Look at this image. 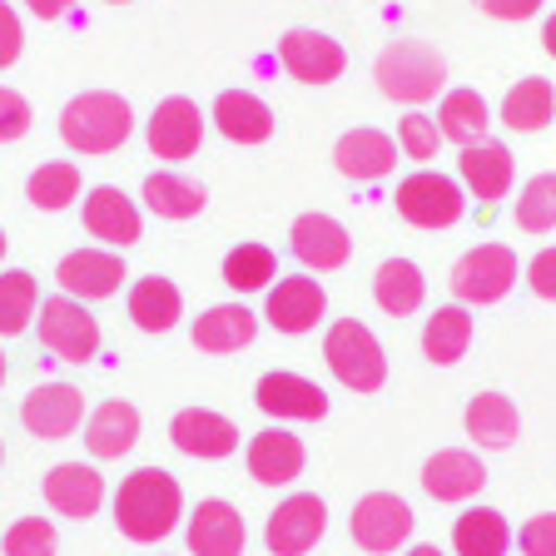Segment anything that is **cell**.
Segmentation results:
<instances>
[{
  "instance_id": "obj_16",
  "label": "cell",
  "mask_w": 556,
  "mask_h": 556,
  "mask_svg": "<svg viewBox=\"0 0 556 556\" xmlns=\"http://www.w3.org/2000/svg\"><path fill=\"white\" fill-rule=\"evenodd\" d=\"M185 542L189 556H243L249 546V527H243L239 507L224 497H204L185 517Z\"/></svg>"
},
{
  "instance_id": "obj_18",
  "label": "cell",
  "mask_w": 556,
  "mask_h": 556,
  "mask_svg": "<svg viewBox=\"0 0 556 556\" xmlns=\"http://www.w3.org/2000/svg\"><path fill=\"white\" fill-rule=\"evenodd\" d=\"M289 249L308 274H333V268H343L348 258H353V239H348V229L333 219V214H318V208L293 219Z\"/></svg>"
},
{
  "instance_id": "obj_40",
  "label": "cell",
  "mask_w": 556,
  "mask_h": 556,
  "mask_svg": "<svg viewBox=\"0 0 556 556\" xmlns=\"http://www.w3.org/2000/svg\"><path fill=\"white\" fill-rule=\"evenodd\" d=\"M442 144H447V139H442V129H438V119H432V115L407 110V115L397 119V150H403L407 160H417L422 169H428V164L442 154Z\"/></svg>"
},
{
  "instance_id": "obj_8",
  "label": "cell",
  "mask_w": 556,
  "mask_h": 556,
  "mask_svg": "<svg viewBox=\"0 0 556 556\" xmlns=\"http://www.w3.org/2000/svg\"><path fill=\"white\" fill-rule=\"evenodd\" d=\"M40 343H46L60 363H75V368L94 363V353H100V324H94L90 303L65 299V293L40 303Z\"/></svg>"
},
{
  "instance_id": "obj_15",
  "label": "cell",
  "mask_w": 556,
  "mask_h": 556,
  "mask_svg": "<svg viewBox=\"0 0 556 556\" xmlns=\"http://www.w3.org/2000/svg\"><path fill=\"white\" fill-rule=\"evenodd\" d=\"M169 442L194 463H219L239 452V428H233V417L214 413V407H179L169 417Z\"/></svg>"
},
{
  "instance_id": "obj_41",
  "label": "cell",
  "mask_w": 556,
  "mask_h": 556,
  "mask_svg": "<svg viewBox=\"0 0 556 556\" xmlns=\"http://www.w3.org/2000/svg\"><path fill=\"white\" fill-rule=\"evenodd\" d=\"M60 536H55V521L50 517H21L5 532V542H0V552L5 556H55Z\"/></svg>"
},
{
  "instance_id": "obj_31",
  "label": "cell",
  "mask_w": 556,
  "mask_h": 556,
  "mask_svg": "<svg viewBox=\"0 0 556 556\" xmlns=\"http://www.w3.org/2000/svg\"><path fill=\"white\" fill-rule=\"evenodd\" d=\"M139 199H144V208H150V214L174 219V224L199 219V214H204V204H208L204 185H194V179H185V174H174V169H154L150 179H144V189H139Z\"/></svg>"
},
{
  "instance_id": "obj_36",
  "label": "cell",
  "mask_w": 556,
  "mask_h": 556,
  "mask_svg": "<svg viewBox=\"0 0 556 556\" xmlns=\"http://www.w3.org/2000/svg\"><path fill=\"white\" fill-rule=\"evenodd\" d=\"M278 278V254L268 243H233L224 254V283L233 293H268Z\"/></svg>"
},
{
  "instance_id": "obj_17",
  "label": "cell",
  "mask_w": 556,
  "mask_h": 556,
  "mask_svg": "<svg viewBox=\"0 0 556 556\" xmlns=\"http://www.w3.org/2000/svg\"><path fill=\"white\" fill-rule=\"evenodd\" d=\"M80 214H85L90 239H100L104 249H119V254H125L129 243H139V233H144V214H139V204L119 185H94L85 194Z\"/></svg>"
},
{
  "instance_id": "obj_52",
  "label": "cell",
  "mask_w": 556,
  "mask_h": 556,
  "mask_svg": "<svg viewBox=\"0 0 556 556\" xmlns=\"http://www.w3.org/2000/svg\"><path fill=\"white\" fill-rule=\"evenodd\" d=\"M104 5H129V0H104Z\"/></svg>"
},
{
  "instance_id": "obj_12",
  "label": "cell",
  "mask_w": 556,
  "mask_h": 556,
  "mask_svg": "<svg viewBox=\"0 0 556 556\" xmlns=\"http://www.w3.org/2000/svg\"><path fill=\"white\" fill-rule=\"evenodd\" d=\"M254 403L264 417H274L278 428L283 422H324L328 417V393L318 388L313 378H303V372H264V378L254 382Z\"/></svg>"
},
{
  "instance_id": "obj_37",
  "label": "cell",
  "mask_w": 556,
  "mask_h": 556,
  "mask_svg": "<svg viewBox=\"0 0 556 556\" xmlns=\"http://www.w3.org/2000/svg\"><path fill=\"white\" fill-rule=\"evenodd\" d=\"M25 199L35 208H46V214H60L80 199V164L75 160H50L25 179Z\"/></svg>"
},
{
  "instance_id": "obj_26",
  "label": "cell",
  "mask_w": 556,
  "mask_h": 556,
  "mask_svg": "<svg viewBox=\"0 0 556 556\" xmlns=\"http://www.w3.org/2000/svg\"><path fill=\"white\" fill-rule=\"evenodd\" d=\"M258 318L254 308H243L239 299L233 303H214V308H204L194 318V348L199 353H214V358H224V353H243V348L258 338Z\"/></svg>"
},
{
  "instance_id": "obj_34",
  "label": "cell",
  "mask_w": 556,
  "mask_h": 556,
  "mask_svg": "<svg viewBox=\"0 0 556 556\" xmlns=\"http://www.w3.org/2000/svg\"><path fill=\"white\" fill-rule=\"evenodd\" d=\"M472 313L463 308V303H447V308H438L422 324V358L438 363V368H452V363L467 358V348H472Z\"/></svg>"
},
{
  "instance_id": "obj_43",
  "label": "cell",
  "mask_w": 556,
  "mask_h": 556,
  "mask_svg": "<svg viewBox=\"0 0 556 556\" xmlns=\"http://www.w3.org/2000/svg\"><path fill=\"white\" fill-rule=\"evenodd\" d=\"M30 129V100L11 85H0V144H11Z\"/></svg>"
},
{
  "instance_id": "obj_51",
  "label": "cell",
  "mask_w": 556,
  "mask_h": 556,
  "mask_svg": "<svg viewBox=\"0 0 556 556\" xmlns=\"http://www.w3.org/2000/svg\"><path fill=\"white\" fill-rule=\"evenodd\" d=\"M0 258H5V229H0Z\"/></svg>"
},
{
  "instance_id": "obj_19",
  "label": "cell",
  "mask_w": 556,
  "mask_h": 556,
  "mask_svg": "<svg viewBox=\"0 0 556 556\" xmlns=\"http://www.w3.org/2000/svg\"><path fill=\"white\" fill-rule=\"evenodd\" d=\"M278 60L299 85H333L348 70V50L324 30H289L278 40Z\"/></svg>"
},
{
  "instance_id": "obj_9",
  "label": "cell",
  "mask_w": 556,
  "mask_h": 556,
  "mask_svg": "<svg viewBox=\"0 0 556 556\" xmlns=\"http://www.w3.org/2000/svg\"><path fill=\"white\" fill-rule=\"evenodd\" d=\"M125 254L119 249H104V243H90V249H70L55 264V283L65 299L80 303H104L115 299L119 283H125Z\"/></svg>"
},
{
  "instance_id": "obj_33",
  "label": "cell",
  "mask_w": 556,
  "mask_h": 556,
  "mask_svg": "<svg viewBox=\"0 0 556 556\" xmlns=\"http://www.w3.org/2000/svg\"><path fill=\"white\" fill-rule=\"evenodd\" d=\"M511 521L497 507H467L452 521V556H507Z\"/></svg>"
},
{
  "instance_id": "obj_32",
  "label": "cell",
  "mask_w": 556,
  "mask_h": 556,
  "mask_svg": "<svg viewBox=\"0 0 556 556\" xmlns=\"http://www.w3.org/2000/svg\"><path fill=\"white\" fill-rule=\"evenodd\" d=\"M556 119V85L542 75H527L502 94V125L517 129V135H542Z\"/></svg>"
},
{
  "instance_id": "obj_35",
  "label": "cell",
  "mask_w": 556,
  "mask_h": 556,
  "mask_svg": "<svg viewBox=\"0 0 556 556\" xmlns=\"http://www.w3.org/2000/svg\"><path fill=\"white\" fill-rule=\"evenodd\" d=\"M432 119H438L442 139H447V144H457V150L482 144L486 129H492V110H486V100L477 90H447Z\"/></svg>"
},
{
  "instance_id": "obj_53",
  "label": "cell",
  "mask_w": 556,
  "mask_h": 556,
  "mask_svg": "<svg viewBox=\"0 0 556 556\" xmlns=\"http://www.w3.org/2000/svg\"><path fill=\"white\" fill-rule=\"evenodd\" d=\"M0 463H5V442H0Z\"/></svg>"
},
{
  "instance_id": "obj_25",
  "label": "cell",
  "mask_w": 556,
  "mask_h": 556,
  "mask_svg": "<svg viewBox=\"0 0 556 556\" xmlns=\"http://www.w3.org/2000/svg\"><path fill=\"white\" fill-rule=\"evenodd\" d=\"M457 179H463L467 194H477L482 204H497V199L511 194V179H517V164H511V150L497 144V139H482V144H467L457 154Z\"/></svg>"
},
{
  "instance_id": "obj_46",
  "label": "cell",
  "mask_w": 556,
  "mask_h": 556,
  "mask_svg": "<svg viewBox=\"0 0 556 556\" xmlns=\"http://www.w3.org/2000/svg\"><path fill=\"white\" fill-rule=\"evenodd\" d=\"M492 21H532L542 11V0H477Z\"/></svg>"
},
{
  "instance_id": "obj_7",
  "label": "cell",
  "mask_w": 556,
  "mask_h": 556,
  "mask_svg": "<svg viewBox=\"0 0 556 556\" xmlns=\"http://www.w3.org/2000/svg\"><path fill=\"white\" fill-rule=\"evenodd\" d=\"M413 507H407L397 492H368V497L353 502V517H348V532L368 556H393L413 542Z\"/></svg>"
},
{
  "instance_id": "obj_29",
  "label": "cell",
  "mask_w": 556,
  "mask_h": 556,
  "mask_svg": "<svg viewBox=\"0 0 556 556\" xmlns=\"http://www.w3.org/2000/svg\"><path fill=\"white\" fill-rule=\"evenodd\" d=\"M125 308L139 333H169V328L185 318V293H179L174 278L150 274V278H135V283H129Z\"/></svg>"
},
{
  "instance_id": "obj_45",
  "label": "cell",
  "mask_w": 556,
  "mask_h": 556,
  "mask_svg": "<svg viewBox=\"0 0 556 556\" xmlns=\"http://www.w3.org/2000/svg\"><path fill=\"white\" fill-rule=\"evenodd\" d=\"M25 50V30H21V15L0 0V70H11Z\"/></svg>"
},
{
  "instance_id": "obj_6",
  "label": "cell",
  "mask_w": 556,
  "mask_h": 556,
  "mask_svg": "<svg viewBox=\"0 0 556 556\" xmlns=\"http://www.w3.org/2000/svg\"><path fill=\"white\" fill-rule=\"evenodd\" d=\"M397 214H403L413 229H452V224L467 214V189L463 179H452V174H438V169H417L407 174L403 185L393 194Z\"/></svg>"
},
{
  "instance_id": "obj_49",
  "label": "cell",
  "mask_w": 556,
  "mask_h": 556,
  "mask_svg": "<svg viewBox=\"0 0 556 556\" xmlns=\"http://www.w3.org/2000/svg\"><path fill=\"white\" fill-rule=\"evenodd\" d=\"M403 556H447V552H438V546H432V542H417V546H407Z\"/></svg>"
},
{
  "instance_id": "obj_30",
  "label": "cell",
  "mask_w": 556,
  "mask_h": 556,
  "mask_svg": "<svg viewBox=\"0 0 556 556\" xmlns=\"http://www.w3.org/2000/svg\"><path fill=\"white\" fill-rule=\"evenodd\" d=\"M428 299V278L413 258H382L378 274H372V303H378L388 318H413Z\"/></svg>"
},
{
  "instance_id": "obj_39",
  "label": "cell",
  "mask_w": 556,
  "mask_h": 556,
  "mask_svg": "<svg viewBox=\"0 0 556 556\" xmlns=\"http://www.w3.org/2000/svg\"><path fill=\"white\" fill-rule=\"evenodd\" d=\"M517 229L521 233H552L556 229V174H536L517 194Z\"/></svg>"
},
{
  "instance_id": "obj_24",
  "label": "cell",
  "mask_w": 556,
  "mask_h": 556,
  "mask_svg": "<svg viewBox=\"0 0 556 556\" xmlns=\"http://www.w3.org/2000/svg\"><path fill=\"white\" fill-rule=\"evenodd\" d=\"M208 119H214V129L229 144H264V139H274V125H278L274 104L258 100L254 90H219Z\"/></svg>"
},
{
  "instance_id": "obj_5",
  "label": "cell",
  "mask_w": 556,
  "mask_h": 556,
  "mask_svg": "<svg viewBox=\"0 0 556 556\" xmlns=\"http://www.w3.org/2000/svg\"><path fill=\"white\" fill-rule=\"evenodd\" d=\"M511 283H517V249L507 243H477L447 274V289L463 308H492L511 293Z\"/></svg>"
},
{
  "instance_id": "obj_10",
  "label": "cell",
  "mask_w": 556,
  "mask_h": 556,
  "mask_svg": "<svg viewBox=\"0 0 556 556\" xmlns=\"http://www.w3.org/2000/svg\"><path fill=\"white\" fill-rule=\"evenodd\" d=\"M328 532V507L318 492H293L264 521V546L274 556H308Z\"/></svg>"
},
{
  "instance_id": "obj_38",
  "label": "cell",
  "mask_w": 556,
  "mask_h": 556,
  "mask_svg": "<svg viewBox=\"0 0 556 556\" xmlns=\"http://www.w3.org/2000/svg\"><path fill=\"white\" fill-rule=\"evenodd\" d=\"M35 313H40V283H35V274L5 268L0 274V338L25 333Z\"/></svg>"
},
{
  "instance_id": "obj_22",
  "label": "cell",
  "mask_w": 556,
  "mask_h": 556,
  "mask_svg": "<svg viewBox=\"0 0 556 556\" xmlns=\"http://www.w3.org/2000/svg\"><path fill=\"white\" fill-rule=\"evenodd\" d=\"M333 164L353 185H378V179H388L397 169V139L372 125H358L333 144Z\"/></svg>"
},
{
  "instance_id": "obj_3",
  "label": "cell",
  "mask_w": 556,
  "mask_h": 556,
  "mask_svg": "<svg viewBox=\"0 0 556 556\" xmlns=\"http://www.w3.org/2000/svg\"><path fill=\"white\" fill-rule=\"evenodd\" d=\"M372 80H378V90L393 104L422 110L447 85V60L428 40H393V46H382V55L372 60Z\"/></svg>"
},
{
  "instance_id": "obj_2",
  "label": "cell",
  "mask_w": 556,
  "mask_h": 556,
  "mask_svg": "<svg viewBox=\"0 0 556 556\" xmlns=\"http://www.w3.org/2000/svg\"><path fill=\"white\" fill-rule=\"evenodd\" d=\"M135 135V110L115 90H85L60 110V139L75 154H115Z\"/></svg>"
},
{
  "instance_id": "obj_44",
  "label": "cell",
  "mask_w": 556,
  "mask_h": 556,
  "mask_svg": "<svg viewBox=\"0 0 556 556\" xmlns=\"http://www.w3.org/2000/svg\"><path fill=\"white\" fill-rule=\"evenodd\" d=\"M527 283H532L536 299L556 303V243H546L542 254H536L532 264H527Z\"/></svg>"
},
{
  "instance_id": "obj_21",
  "label": "cell",
  "mask_w": 556,
  "mask_h": 556,
  "mask_svg": "<svg viewBox=\"0 0 556 556\" xmlns=\"http://www.w3.org/2000/svg\"><path fill=\"white\" fill-rule=\"evenodd\" d=\"M40 492H46V507L70 521H90L104 507V477L90 463H55L40 482Z\"/></svg>"
},
{
  "instance_id": "obj_50",
  "label": "cell",
  "mask_w": 556,
  "mask_h": 556,
  "mask_svg": "<svg viewBox=\"0 0 556 556\" xmlns=\"http://www.w3.org/2000/svg\"><path fill=\"white\" fill-rule=\"evenodd\" d=\"M0 382H5V353H0Z\"/></svg>"
},
{
  "instance_id": "obj_1",
  "label": "cell",
  "mask_w": 556,
  "mask_h": 556,
  "mask_svg": "<svg viewBox=\"0 0 556 556\" xmlns=\"http://www.w3.org/2000/svg\"><path fill=\"white\" fill-rule=\"evenodd\" d=\"M185 521V486L164 467H139L115 492V527L125 542L154 546Z\"/></svg>"
},
{
  "instance_id": "obj_4",
  "label": "cell",
  "mask_w": 556,
  "mask_h": 556,
  "mask_svg": "<svg viewBox=\"0 0 556 556\" xmlns=\"http://www.w3.org/2000/svg\"><path fill=\"white\" fill-rule=\"evenodd\" d=\"M324 363L348 393L358 397L382 393V382H388V353H382L378 333L368 324H358V318H338L324 333Z\"/></svg>"
},
{
  "instance_id": "obj_42",
  "label": "cell",
  "mask_w": 556,
  "mask_h": 556,
  "mask_svg": "<svg viewBox=\"0 0 556 556\" xmlns=\"http://www.w3.org/2000/svg\"><path fill=\"white\" fill-rule=\"evenodd\" d=\"M517 546L521 556H556V511H536V517L521 521Z\"/></svg>"
},
{
  "instance_id": "obj_48",
  "label": "cell",
  "mask_w": 556,
  "mask_h": 556,
  "mask_svg": "<svg viewBox=\"0 0 556 556\" xmlns=\"http://www.w3.org/2000/svg\"><path fill=\"white\" fill-rule=\"evenodd\" d=\"M542 50L556 55V15H546V25H542Z\"/></svg>"
},
{
  "instance_id": "obj_27",
  "label": "cell",
  "mask_w": 556,
  "mask_h": 556,
  "mask_svg": "<svg viewBox=\"0 0 556 556\" xmlns=\"http://www.w3.org/2000/svg\"><path fill=\"white\" fill-rule=\"evenodd\" d=\"M139 442V407L125 397H110L85 417V447H90L94 463H119L129 457Z\"/></svg>"
},
{
  "instance_id": "obj_28",
  "label": "cell",
  "mask_w": 556,
  "mask_h": 556,
  "mask_svg": "<svg viewBox=\"0 0 556 556\" xmlns=\"http://www.w3.org/2000/svg\"><path fill=\"white\" fill-rule=\"evenodd\" d=\"M463 428L477 447L486 452H507L521 442V413L507 393H477L472 403L463 407Z\"/></svg>"
},
{
  "instance_id": "obj_20",
  "label": "cell",
  "mask_w": 556,
  "mask_h": 556,
  "mask_svg": "<svg viewBox=\"0 0 556 556\" xmlns=\"http://www.w3.org/2000/svg\"><path fill=\"white\" fill-rule=\"evenodd\" d=\"M482 486H486V467L472 447H438L422 463V492L432 502L457 507V502H472Z\"/></svg>"
},
{
  "instance_id": "obj_23",
  "label": "cell",
  "mask_w": 556,
  "mask_h": 556,
  "mask_svg": "<svg viewBox=\"0 0 556 556\" xmlns=\"http://www.w3.org/2000/svg\"><path fill=\"white\" fill-rule=\"evenodd\" d=\"M243 463H249V477H254L258 486H289V482H299L303 477L308 452H303V442L293 438L289 428H264V432L249 438Z\"/></svg>"
},
{
  "instance_id": "obj_13",
  "label": "cell",
  "mask_w": 556,
  "mask_h": 556,
  "mask_svg": "<svg viewBox=\"0 0 556 556\" xmlns=\"http://www.w3.org/2000/svg\"><path fill=\"white\" fill-rule=\"evenodd\" d=\"M328 313V293L324 283L313 274H289V278H278L274 289H268L264 299V318L268 328H278V333H289V338H303L318 328V318Z\"/></svg>"
},
{
  "instance_id": "obj_47",
  "label": "cell",
  "mask_w": 556,
  "mask_h": 556,
  "mask_svg": "<svg viewBox=\"0 0 556 556\" xmlns=\"http://www.w3.org/2000/svg\"><path fill=\"white\" fill-rule=\"evenodd\" d=\"M30 5V15H40V21H60V15L75 11V0H25Z\"/></svg>"
},
{
  "instance_id": "obj_11",
  "label": "cell",
  "mask_w": 556,
  "mask_h": 556,
  "mask_svg": "<svg viewBox=\"0 0 556 556\" xmlns=\"http://www.w3.org/2000/svg\"><path fill=\"white\" fill-rule=\"evenodd\" d=\"M85 417H90L85 413V393L75 382H40V388H30L21 403V428L40 442L75 438Z\"/></svg>"
},
{
  "instance_id": "obj_14",
  "label": "cell",
  "mask_w": 556,
  "mask_h": 556,
  "mask_svg": "<svg viewBox=\"0 0 556 556\" xmlns=\"http://www.w3.org/2000/svg\"><path fill=\"white\" fill-rule=\"evenodd\" d=\"M144 139H150L154 160H169V164L194 160L199 144H204V115H199V104L185 100V94L160 100L154 115L144 119Z\"/></svg>"
}]
</instances>
